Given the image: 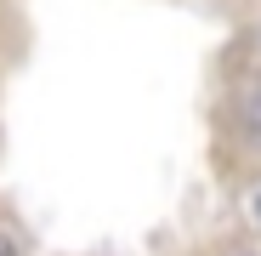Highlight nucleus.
I'll list each match as a JSON object with an SVG mask.
<instances>
[{
	"mask_svg": "<svg viewBox=\"0 0 261 256\" xmlns=\"http://www.w3.org/2000/svg\"><path fill=\"white\" fill-rule=\"evenodd\" d=\"M0 256H17V250H12V245H6V239H0Z\"/></svg>",
	"mask_w": 261,
	"mask_h": 256,
	"instance_id": "1",
	"label": "nucleus"
},
{
	"mask_svg": "<svg viewBox=\"0 0 261 256\" xmlns=\"http://www.w3.org/2000/svg\"><path fill=\"white\" fill-rule=\"evenodd\" d=\"M255 217H261V194H255Z\"/></svg>",
	"mask_w": 261,
	"mask_h": 256,
	"instance_id": "2",
	"label": "nucleus"
}]
</instances>
